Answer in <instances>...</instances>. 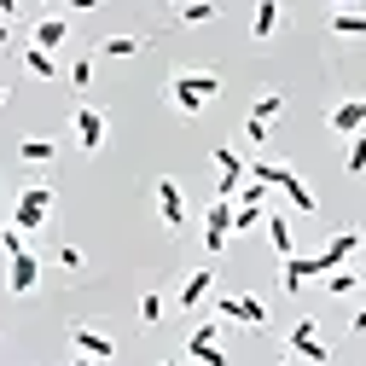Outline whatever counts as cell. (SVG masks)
<instances>
[{"label":"cell","instance_id":"obj_25","mask_svg":"<svg viewBox=\"0 0 366 366\" xmlns=\"http://www.w3.org/2000/svg\"><path fill=\"white\" fill-rule=\"evenodd\" d=\"M262 227V204H233V233H250Z\"/></svg>","mask_w":366,"mask_h":366},{"label":"cell","instance_id":"obj_3","mask_svg":"<svg viewBox=\"0 0 366 366\" xmlns=\"http://www.w3.org/2000/svg\"><path fill=\"white\" fill-rule=\"evenodd\" d=\"M215 314H221V320H233V326L267 332V302H262V297H215Z\"/></svg>","mask_w":366,"mask_h":366},{"label":"cell","instance_id":"obj_27","mask_svg":"<svg viewBox=\"0 0 366 366\" xmlns=\"http://www.w3.org/2000/svg\"><path fill=\"white\" fill-rule=\"evenodd\" d=\"M140 326H163V297H157V291L140 297Z\"/></svg>","mask_w":366,"mask_h":366},{"label":"cell","instance_id":"obj_39","mask_svg":"<svg viewBox=\"0 0 366 366\" xmlns=\"http://www.w3.org/2000/svg\"><path fill=\"white\" fill-rule=\"evenodd\" d=\"M0 105H6V87H0Z\"/></svg>","mask_w":366,"mask_h":366},{"label":"cell","instance_id":"obj_35","mask_svg":"<svg viewBox=\"0 0 366 366\" xmlns=\"http://www.w3.org/2000/svg\"><path fill=\"white\" fill-rule=\"evenodd\" d=\"M18 18V0H0V24H12Z\"/></svg>","mask_w":366,"mask_h":366},{"label":"cell","instance_id":"obj_32","mask_svg":"<svg viewBox=\"0 0 366 366\" xmlns=\"http://www.w3.org/2000/svg\"><path fill=\"white\" fill-rule=\"evenodd\" d=\"M244 140H250V146H267V122H256V117H244Z\"/></svg>","mask_w":366,"mask_h":366},{"label":"cell","instance_id":"obj_18","mask_svg":"<svg viewBox=\"0 0 366 366\" xmlns=\"http://www.w3.org/2000/svg\"><path fill=\"white\" fill-rule=\"evenodd\" d=\"M280 29V0H256V18H250V41H273Z\"/></svg>","mask_w":366,"mask_h":366},{"label":"cell","instance_id":"obj_11","mask_svg":"<svg viewBox=\"0 0 366 366\" xmlns=\"http://www.w3.org/2000/svg\"><path fill=\"white\" fill-rule=\"evenodd\" d=\"M273 187H280V192H285V198H291L302 215H314V209H320V198L308 192V180H302L297 169H285V163H280V180H273Z\"/></svg>","mask_w":366,"mask_h":366},{"label":"cell","instance_id":"obj_33","mask_svg":"<svg viewBox=\"0 0 366 366\" xmlns=\"http://www.w3.org/2000/svg\"><path fill=\"white\" fill-rule=\"evenodd\" d=\"M215 337H221L215 320H198V326H192V343H215Z\"/></svg>","mask_w":366,"mask_h":366},{"label":"cell","instance_id":"obj_26","mask_svg":"<svg viewBox=\"0 0 366 366\" xmlns=\"http://www.w3.org/2000/svg\"><path fill=\"white\" fill-rule=\"evenodd\" d=\"M280 111H285V94H262L250 117H256V122H273V117H280Z\"/></svg>","mask_w":366,"mask_h":366},{"label":"cell","instance_id":"obj_21","mask_svg":"<svg viewBox=\"0 0 366 366\" xmlns=\"http://www.w3.org/2000/svg\"><path fill=\"white\" fill-rule=\"evenodd\" d=\"M267 244L280 256H297V239H291V221L285 215H267Z\"/></svg>","mask_w":366,"mask_h":366},{"label":"cell","instance_id":"obj_15","mask_svg":"<svg viewBox=\"0 0 366 366\" xmlns=\"http://www.w3.org/2000/svg\"><path fill=\"white\" fill-rule=\"evenodd\" d=\"M332 35H337V41H366V12L332 6Z\"/></svg>","mask_w":366,"mask_h":366},{"label":"cell","instance_id":"obj_12","mask_svg":"<svg viewBox=\"0 0 366 366\" xmlns=\"http://www.w3.org/2000/svg\"><path fill=\"white\" fill-rule=\"evenodd\" d=\"M70 343H76V355L105 360V366H111V355H117V343H111L105 332H94V326H76V332H70Z\"/></svg>","mask_w":366,"mask_h":366},{"label":"cell","instance_id":"obj_38","mask_svg":"<svg viewBox=\"0 0 366 366\" xmlns=\"http://www.w3.org/2000/svg\"><path fill=\"white\" fill-rule=\"evenodd\" d=\"M6 41H12V29H6V24H0V47H6Z\"/></svg>","mask_w":366,"mask_h":366},{"label":"cell","instance_id":"obj_2","mask_svg":"<svg viewBox=\"0 0 366 366\" xmlns=\"http://www.w3.org/2000/svg\"><path fill=\"white\" fill-rule=\"evenodd\" d=\"M47 209H53V180H29V187L18 192L12 227H18V233H41V221H47Z\"/></svg>","mask_w":366,"mask_h":366},{"label":"cell","instance_id":"obj_23","mask_svg":"<svg viewBox=\"0 0 366 366\" xmlns=\"http://www.w3.org/2000/svg\"><path fill=\"white\" fill-rule=\"evenodd\" d=\"M209 18H221L215 0H187V6H180V24H209Z\"/></svg>","mask_w":366,"mask_h":366},{"label":"cell","instance_id":"obj_28","mask_svg":"<svg viewBox=\"0 0 366 366\" xmlns=\"http://www.w3.org/2000/svg\"><path fill=\"white\" fill-rule=\"evenodd\" d=\"M192 349V360H204V366H227V349L221 343H187Z\"/></svg>","mask_w":366,"mask_h":366},{"label":"cell","instance_id":"obj_36","mask_svg":"<svg viewBox=\"0 0 366 366\" xmlns=\"http://www.w3.org/2000/svg\"><path fill=\"white\" fill-rule=\"evenodd\" d=\"M349 332H366V308H355V320H349Z\"/></svg>","mask_w":366,"mask_h":366},{"label":"cell","instance_id":"obj_14","mask_svg":"<svg viewBox=\"0 0 366 366\" xmlns=\"http://www.w3.org/2000/svg\"><path fill=\"white\" fill-rule=\"evenodd\" d=\"M209 291H215V273H209V267H192L187 280H180V308H198Z\"/></svg>","mask_w":366,"mask_h":366},{"label":"cell","instance_id":"obj_17","mask_svg":"<svg viewBox=\"0 0 366 366\" xmlns=\"http://www.w3.org/2000/svg\"><path fill=\"white\" fill-rule=\"evenodd\" d=\"M18 157H24V163H53V157H59V140H47V134H24V140H18Z\"/></svg>","mask_w":366,"mask_h":366},{"label":"cell","instance_id":"obj_31","mask_svg":"<svg viewBox=\"0 0 366 366\" xmlns=\"http://www.w3.org/2000/svg\"><path fill=\"white\" fill-rule=\"evenodd\" d=\"M70 81H76V87H94V59H76V64H70Z\"/></svg>","mask_w":366,"mask_h":366},{"label":"cell","instance_id":"obj_6","mask_svg":"<svg viewBox=\"0 0 366 366\" xmlns=\"http://www.w3.org/2000/svg\"><path fill=\"white\" fill-rule=\"evenodd\" d=\"M105 134H111L105 111H94V105H76V146H81V152H99V146H105Z\"/></svg>","mask_w":366,"mask_h":366},{"label":"cell","instance_id":"obj_41","mask_svg":"<svg viewBox=\"0 0 366 366\" xmlns=\"http://www.w3.org/2000/svg\"><path fill=\"white\" fill-rule=\"evenodd\" d=\"M163 366H174V360H163Z\"/></svg>","mask_w":366,"mask_h":366},{"label":"cell","instance_id":"obj_13","mask_svg":"<svg viewBox=\"0 0 366 366\" xmlns=\"http://www.w3.org/2000/svg\"><path fill=\"white\" fill-rule=\"evenodd\" d=\"M29 47H41V53L70 47V24H64V18H41V24L29 29Z\"/></svg>","mask_w":366,"mask_h":366},{"label":"cell","instance_id":"obj_4","mask_svg":"<svg viewBox=\"0 0 366 366\" xmlns=\"http://www.w3.org/2000/svg\"><path fill=\"white\" fill-rule=\"evenodd\" d=\"M12 267H6V291L12 297H29L35 285H41V256L35 250H18V256H6Z\"/></svg>","mask_w":366,"mask_h":366},{"label":"cell","instance_id":"obj_30","mask_svg":"<svg viewBox=\"0 0 366 366\" xmlns=\"http://www.w3.org/2000/svg\"><path fill=\"white\" fill-rule=\"evenodd\" d=\"M59 267H70V273H81V267H87V256H81L76 244H59Z\"/></svg>","mask_w":366,"mask_h":366},{"label":"cell","instance_id":"obj_40","mask_svg":"<svg viewBox=\"0 0 366 366\" xmlns=\"http://www.w3.org/2000/svg\"><path fill=\"white\" fill-rule=\"evenodd\" d=\"M332 6H349V0H332Z\"/></svg>","mask_w":366,"mask_h":366},{"label":"cell","instance_id":"obj_16","mask_svg":"<svg viewBox=\"0 0 366 366\" xmlns=\"http://www.w3.org/2000/svg\"><path fill=\"white\" fill-rule=\"evenodd\" d=\"M355 250H360V233H349V227H343V233H332V244L320 250V262H326V273H332V267H343Z\"/></svg>","mask_w":366,"mask_h":366},{"label":"cell","instance_id":"obj_9","mask_svg":"<svg viewBox=\"0 0 366 366\" xmlns=\"http://www.w3.org/2000/svg\"><path fill=\"white\" fill-rule=\"evenodd\" d=\"M332 134H343V140H355V134L366 128V99H343V105H332Z\"/></svg>","mask_w":366,"mask_h":366},{"label":"cell","instance_id":"obj_24","mask_svg":"<svg viewBox=\"0 0 366 366\" xmlns=\"http://www.w3.org/2000/svg\"><path fill=\"white\" fill-rule=\"evenodd\" d=\"M343 169H349V174H366V128L349 140V152H343Z\"/></svg>","mask_w":366,"mask_h":366},{"label":"cell","instance_id":"obj_10","mask_svg":"<svg viewBox=\"0 0 366 366\" xmlns=\"http://www.w3.org/2000/svg\"><path fill=\"white\" fill-rule=\"evenodd\" d=\"M320 273H326V262H320V256H285V280H280V285L297 297L308 280H320Z\"/></svg>","mask_w":366,"mask_h":366},{"label":"cell","instance_id":"obj_42","mask_svg":"<svg viewBox=\"0 0 366 366\" xmlns=\"http://www.w3.org/2000/svg\"><path fill=\"white\" fill-rule=\"evenodd\" d=\"M360 285H366V280H360Z\"/></svg>","mask_w":366,"mask_h":366},{"label":"cell","instance_id":"obj_8","mask_svg":"<svg viewBox=\"0 0 366 366\" xmlns=\"http://www.w3.org/2000/svg\"><path fill=\"white\" fill-rule=\"evenodd\" d=\"M320 320H297V332H291V355H302L308 366H326V343H320Z\"/></svg>","mask_w":366,"mask_h":366},{"label":"cell","instance_id":"obj_37","mask_svg":"<svg viewBox=\"0 0 366 366\" xmlns=\"http://www.w3.org/2000/svg\"><path fill=\"white\" fill-rule=\"evenodd\" d=\"M76 366H105V360H87V355H76Z\"/></svg>","mask_w":366,"mask_h":366},{"label":"cell","instance_id":"obj_20","mask_svg":"<svg viewBox=\"0 0 366 366\" xmlns=\"http://www.w3.org/2000/svg\"><path fill=\"white\" fill-rule=\"evenodd\" d=\"M140 47H146V35H105V41H99L105 59H134Z\"/></svg>","mask_w":366,"mask_h":366},{"label":"cell","instance_id":"obj_22","mask_svg":"<svg viewBox=\"0 0 366 366\" xmlns=\"http://www.w3.org/2000/svg\"><path fill=\"white\" fill-rule=\"evenodd\" d=\"M320 285H326L332 297H349L360 280H355V273H349V262H343V267H332V273H320Z\"/></svg>","mask_w":366,"mask_h":366},{"label":"cell","instance_id":"obj_5","mask_svg":"<svg viewBox=\"0 0 366 366\" xmlns=\"http://www.w3.org/2000/svg\"><path fill=\"white\" fill-rule=\"evenodd\" d=\"M227 239H233V198H215L204 215V250H227Z\"/></svg>","mask_w":366,"mask_h":366},{"label":"cell","instance_id":"obj_1","mask_svg":"<svg viewBox=\"0 0 366 366\" xmlns=\"http://www.w3.org/2000/svg\"><path fill=\"white\" fill-rule=\"evenodd\" d=\"M215 94H221V76H215V70H174V76H169V105H174L180 117H198Z\"/></svg>","mask_w":366,"mask_h":366},{"label":"cell","instance_id":"obj_34","mask_svg":"<svg viewBox=\"0 0 366 366\" xmlns=\"http://www.w3.org/2000/svg\"><path fill=\"white\" fill-rule=\"evenodd\" d=\"M70 12H94V6H105V0H64Z\"/></svg>","mask_w":366,"mask_h":366},{"label":"cell","instance_id":"obj_19","mask_svg":"<svg viewBox=\"0 0 366 366\" xmlns=\"http://www.w3.org/2000/svg\"><path fill=\"white\" fill-rule=\"evenodd\" d=\"M24 70L35 81H59V53H41V47H24Z\"/></svg>","mask_w":366,"mask_h":366},{"label":"cell","instance_id":"obj_7","mask_svg":"<svg viewBox=\"0 0 366 366\" xmlns=\"http://www.w3.org/2000/svg\"><path fill=\"white\" fill-rule=\"evenodd\" d=\"M157 209H163V227L169 233H187V198H180V180H157Z\"/></svg>","mask_w":366,"mask_h":366},{"label":"cell","instance_id":"obj_29","mask_svg":"<svg viewBox=\"0 0 366 366\" xmlns=\"http://www.w3.org/2000/svg\"><path fill=\"white\" fill-rule=\"evenodd\" d=\"M0 250H6V256H18V250H29V239L18 233V227L6 221V227H0Z\"/></svg>","mask_w":366,"mask_h":366}]
</instances>
